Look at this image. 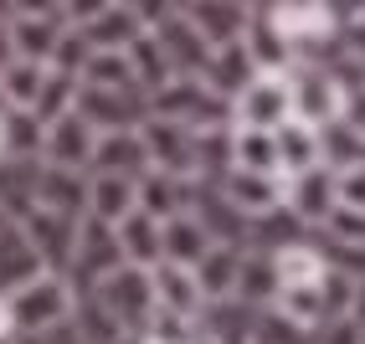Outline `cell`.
Here are the masks:
<instances>
[{
  "mask_svg": "<svg viewBox=\"0 0 365 344\" xmlns=\"http://www.w3.org/2000/svg\"><path fill=\"white\" fill-rule=\"evenodd\" d=\"M288 93H294V118L309 129H334V124H345V103H350V93L345 83L334 78L329 67L319 62H294L288 67Z\"/></svg>",
  "mask_w": 365,
  "mask_h": 344,
  "instance_id": "6da1fadb",
  "label": "cell"
},
{
  "mask_svg": "<svg viewBox=\"0 0 365 344\" xmlns=\"http://www.w3.org/2000/svg\"><path fill=\"white\" fill-rule=\"evenodd\" d=\"M150 118H170V124H185V129H232V103L216 98L201 78H175L170 88H160L150 98Z\"/></svg>",
  "mask_w": 365,
  "mask_h": 344,
  "instance_id": "7a4b0ae2",
  "label": "cell"
},
{
  "mask_svg": "<svg viewBox=\"0 0 365 344\" xmlns=\"http://www.w3.org/2000/svg\"><path fill=\"white\" fill-rule=\"evenodd\" d=\"M294 118V93H288V72H257L232 103V129L252 134H278Z\"/></svg>",
  "mask_w": 365,
  "mask_h": 344,
  "instance_id": "3957f363",
  "label": "cell"
},
{
  "mask_svg": "<svg viewBox=\"0 0 365 344\" xmlns=\"http://www.w3.org/2000/svg\"><path fill=\"white\" fill-rule=\"evenodd\" d=\"M72 308H78V293H72V283L62 273H46L36 278L31 288L11 293V318H16V334H41V329H57L72 318Z\"/></svg>",
  "mask_w": 365,
  "mask_h": 344,
  "instance_id": "277c9868",
  "label": "cell"
},
{
  "mask_svg": "<svg viewBox=\"0 0 365 344\" xmlns=\"http://www.w3.org/2000/svg\"><path fill=\"white\" fill-rule=\"evenodd\" d=\"M93 298H98L118 324H124V334H144L155 318V278L144 273V267H118V273H108L98 288H93Z\"/></svg>",
  "mask_w": 365,
  "mask_h": 344,
  "instance_id": "5b68a950",
  "label": "cell"
},
{
  "mask_svg": "<svg viewBox=\"0 0 365 344\" xmlns=\"http://www.w3.org/2000/svg\"><path fill=\"white\" fill-rule=\"evenodd\" d=\"M124 267V247H118V231L103 226V221H83V231H78V252H72V267H67V283L78 298H88L93 288H98L108 273H118Z\"/></svg>",
  "mask_w": 365,
  "mask_h": 344,
  "instance_id": "8992f818",
  "label": "cell"
},
{
  "mask_svg": "<svg viewBox=\"0 0 365 344\" xmlns=\"http://www.w3.org/2000/svg\"><path fill=\"white\" fill-rule=\"evenodd\" d=\"M62 36H67V11L62 6H11V46H16V62L52 67Z\"/></svg>",
  "mask_w": 365,
  "mask_h": 344,
  "instance_id": "52a82bcc",
  "label": "cell"
},
{
  "mask_svg": "<svg viewBox=\"0 0 365 344\" xmlns=\"http://www.w3.org/2000/svg\"><path fill=\"white\" fill-rule=\"evenodd\" d=\"M190 216L201 221V231L211 236V247H237V252H247L252 221L227 201V190L216 185V180H190Z\"/></svg>",
  "mask_w": 365,
  "mask_h": 344,
  "instance_id": "ba28073f",
  "label": "cell"
},
{
  "mask_svg": "<svg viewBox=\"0 0 365 344\" xmlns=\"http://www.w3.org/2000/svg\"><path fill=\"white\" fill-rule=\"evenodd\" d=\"M78 118H88L98 134H134L150 118V98L144 93H108V88H78Z\"/></svg>",
  "mask_w": 365,
  "mask_h": 344,
  "instance_id": "9c48e42d",
  "label": "cell"
},
{
  "mask_svg": "<svg viewBox=\"0 0 365 344\" xmlns=\"http://www.w3.org/2000/svg\"><path fill=\"white\" fill-rule=\"evenodd\" d=\"M144 155H150V170L175 180H196V129L170 124V118H144Z\"/></svg>",
  "mask_w": 365,
  "mask_h": 344,
  "instance_id": "30bf717a",
  "label": "cell"
},
{
  "mask_svg": "<svg viewBox=\"0 0 365 344\" xmlns=\"http://www.w3.org/2000/svg\"><path fill=\"white\" fill-rule=\"evenodd\" d=\"M180 16L201 31V41L211 52L247 41V26H252V6H242V0H185Z\"/></svg>",
  "mask_w": 365,
  "mask_h": 344,
  "instance_id": "8fae6325",
  "label": "cell"
},
{
  "mask_svg": "<svg viewBox=\"0 0 365 344\" xmlns=\"http://www.w3.org/2000/svg\"><path fill=\"white\" fill-rule=\"evenodd\" d=\"M93 155H98V129L88 118L67 113L57 124H46V144H41V165L52 170H78V175H93Z\"/></svg>",
  "mask_w": 365,
  "mask_h": 344,
  "instance_id": "7c38bea8",
  "label": "cell"
},
{
  "mask_svg": "<svg viewBox=\"0 0 365 344\" xmlns=\"http://www.w3.org/2000/svg\"><path fill=\"white\" fill-rule=\"evenodd\" d=\"M150 36L160 41V52H165V62H170V72H175V78H206V67H211L216 52L201 41V31L190 26L180 11H175V16H165Z\"/></svg>",
  "mask_w": 365,
  "mask_h": 344,
  "instance_id": "4fadbf2b",
  "label": "cell"
},
{
  "mask_svg": "<svg viewBox=\"0 0 365 344\" xmlns=\"http://www.w3.org/2000/svg\"><path fill=\"white\" fill-rule=\"evenodd\" d=\"M36 278H46V262L36 252V241L26 236V226L6 221V226H0V298L31 288Z\"/></svg>",
  "mask_w": 365,
  "mask_h": 344,
  "instance_id": "5bb4252c",
  "label": "cell"
},
{
  "mask_svg": "<svg viewBox=\"0 0 365 344\" xmlns=\"http://www.w3.org/2000/svg\"><path fill=\"white\" fill-rule=\"evenodd\" d=\"M26 236L36 241V252L46 262V273H62L67 278V267H72V252H78V231H83V221H72V216H57V211H31L26 221Z\"/></svg>",
  "mask_w": 365,
  "mask_h": 344,
  "instance_id": "9a60e30c",
  "label": "cell"
},
{
  "mask_svg": "<svg viewBox=\"0 0 365 344\" xmlns=\"http://www.w3.org/2000/svg\"><path fill=\"white\" fill-rule=\"evenodd\" d=\"M288 211H294L309 231H319L324 221L334 216V206H339V190H334V170L329 165H319V170H309V175H299V180H288V201H283Z\"/></svg>",
  "mask_w": 365,
  "mask_h": 344,
  "instance_id": "2e32d148",
  "label": "cell"
},
{
  "mask_svg": "<svg viewBox=\"0 0 365 344\" xmlns=\"http://www.w3.org/2000/svg\"><path fill=\"white\" fill-rule=\"evenodd\" d=\"M222 190H227V201L247 216V221L273 216V211H283V201H288V180H278V175H247V170H227Z\"/></svg>",
  "mask_w": 365,
  "mask_h": 344,
  "instance_id": "e0dca14e",
  "label": "cell"
},
{
  "mask_svg": "<svg viewBox=\"0 0 365 344\" xmlns=\"http://www.w3.org/2000/svg\"><path fill=\"white\" fill-rule=\"evenodd\" d=\"M273 144H278V175L283 180H299V175L324 165V134L299 124V118H288V124L273 134Z\"/></svg>",
  "mask_w": 365,
  "mask_h": 344,
  "instance_id": "ac0fdd59",
  "label": "cell"
},
{
  "mask_svg": "<svg viewBox=\"0 0 365 344\" xmlns=\"http://www.w3.org/2000/svg\"><path fill=\"white\" fill-rule=\"evenodd\" d=\"M88 185H93V175H78V170H52V165H41L36 211H57V216H72V221H88Z\"/></svg>",
  "mask_w": 365,
  "mask_h": 344,
  "instance_id": "d6986e66",
  "label": "cell"
},
{
  "mask_svg": "<svg viewBox=\"0 0 365 344\" xmlns=\"http://www.w3.org/2000/svg\"><path fill=\"white\" fill-rule=\"evenodd\" d=\"M83 36H88L93 52H129V46L144 36V21H139L134 6H124V0H108V6L83 26Z\"/></svg>",
  "mask_w": 365,
  "mask_h": 344,
  "instance_id": "ffe728a7",
  "label": "cell"
},
{
  "mask_svg": "<svg viewBox=\"0 0 365 344\" xmlns=\"http://www.w3.org/2000/svg\"><path fill=\"white\" fill-rule=\"evenodd\" d=\"M36 185H41V160H0V216L21 226L36 211Z\"/></svg>",
  "mask_w": 365,
  "mask_h": 344,
  "instance_id": "44dd1931",
  "label": "cell"
},
{
  "mask_svg": "<svg viewBox=\"0 0 365 344\" xmlns=\"http://www.w3.org/2000/svg\"><path fill=\"white\" fill-rule=\"evenodd\" d=\"M155 308H170V313H185V318H201L206 313V293L196 283V273L180 262H160L155 267Z\"/></svg>",
  "mask_w": 365,
  "mask_h": 344,
  "instance_id": "7402d4cb",
  "label": "cell"
},
{
  "mask_svg": "<svg viewBox=\"0 0 365 344\" xmlns=\"http://www.w3.org/2000/svg\"><path fill=\"white\" fill-rule=\"evenodd\" d=\"M93 175H118V180H144V175H150V155H144L139 129L134 134H98Z\"/></svg>",
  "mask_w": 365,
  "mask_h": 344,
  "instance_id": "603a6c76",
  "label": "cell"
},
{
  "mask_svg": "<svg viewBox=\"0 0 365 344\" xmlns=\"http://www.w3.org/2000/svg\"><path fill=\"white\" fill-rule=\"evenodd\" d=\"M118 247H124V262L129 267H144V273H155V267L165 262V226L155 216H144L134 211L129 221H118Z\"/></svg>",
  "mask_w": 365,
  "mask_h": 344,
  "instance_id": "cb8c5ba5",
  "label": "cell"
},
{
  "mask_svg": "<svg viewBox=\"0 0 365 344\" xmlns=\"http://www.w3.org/2000/svg\"><path fill=\"white\" fill-rule=\"evenodd\" d=\"M139 211V180H118V175H93L88 185V216L103 221V226H118Z\"/></svg>",
  "mask_w": 365,
  "mask_h": 344,
  "instance_id": "d4e9b609",
  "label": "cell"
},
{
  "mask_svg": "<svg viewBox=\"0 0 365 344\" xmlns=\"http://www.w3.org/2000/svg\"><path fill=\"white\" fill-rule=\"evenodd\" d=\"M139 211L155 216L160 226L165 221H175L190 211V180H175V175H160V170H150V175L139 180Z\"/></svg>",
  "mask_w": 365,
  "mask_h": 344,
  "instance_id": "484cf974",
  "label": "cell"
},
{
  "mask_svg": "<svg viewBox=\"0 0 365 344\" xmlns=\"http://www.w3.org/2000/svg\"><path fill=\"white\" fill-rule=\"evenodd\" d=\"M257 78V67H252V57H247V41H237V46H222V52L211 57V67H206V88L216 93V98H227V103H237L242 98V88H247Z\"/></svg>",
  "mask_w": 365,
  "mask_h": 344,
  "instance_id": "4316f807",
  "label": "cell"
},
{
  "mask_svg": "<svg viewBox=\"0 0 365 344\" xmlns=\"http://www.w3.org/2000/svg\"><path fill=\"white\" fill-rule=\"evenodd\" d=\"M46 78L52 67H36V62H11L0 72V103L11 113H36L41 108V93H46Z\"/></svg>",
  "mask_w": 365,
  "mask_h": 344,
  "instance_id": "83f0119b",
  "label": "cell"
},
{
  "mask_svg": "<svg viewBox=\"0 0 365 344\" xmlns=\"http://www.w3.org/2000/svg\"><path fill=\"white\" fill-rule=\"evenodd\" d=\"M252 324H257V308H247L242 298L206 303V313H201V334L216 344H252Z\"/></svg>",
  "mask_w": 365,
  "mask_h": 344,
  "instance_id": "f1b7e54d",
  "label": "cell"
},
{
  "mask_svg": "<svg viewBox=\"0 0 365 344\" xmlns=\"http://www.w3.org/2000/svg\"><path fill=\"white\" fill-rule=\"evenodd\" d=\"M247 57L257 72H288L299 57H294V46L283 41V31L267 21V11H252V26H247Z\"/></svg>",
  "mask_w": 365,
  "mask_h": 344,
  "instance_id": "f546056e",
  "label": "cell"
},
{
  "mask_svg": "<svg viewBox=\"0 0 365 344\" xmlns=\"http://www.w3.org/2000/svg\"><path fill=\"white\" fill-rule=\"evenodd\" d=\"M237 298L247 303V308H273L278 303V262L267 257V252H242Z\"/></svg>",
  "mask_w": 365,
  "mask_h": 344,
  "instance_id": "4dcf8cb0",
  "label": "cell"
},
{
  "mask_svg": "<svg viewBox=\"0 0 365 344\" xmlns=\"http://www.w3.org/2000/svg\"><path fill=\"white\" fill-rule=\"evenodd\" d=\"M237 278H242V252L237 247H211L196 267V283L206 293V303H222V298H237Z\"/></svg>",
  "mask_w": 365,
  "mask_h": 344,
  "instance_id": "1f68e13d",
  "label": "cell"
},
{
  "mask_svg": "<svg viewBox=\"0 0 365 344\" xmlns=\"http://www.w3.org/2000/svg\"><path fill=\"white\" fill-rule=\"evenodd\" d=\"M206 252H211V236L201 231V221L190 216V211L175 216V221H165V262H180V267L196 273Z\"/></svg>",
  "mask_w": 365,
  "mask_h": 344,
  "instance_id": "d6a6232c",
  "label": "cell"
},
{
  "mask_svg": "<svg viewBox=\"0 0 365 344\" xmlns=\"http://www.w3.org/2000/svg\"><path fill=\"white\" fill-rule=\"evenodd\" d=\"M273 262H278V293L283 288H319L329 278V267H324L319 247H314V236L299 241V247H288V252H278Z\"/></svg>",
  "mask_w": 365,
  "mask_h": 344,
  "instance_id": "836d02e7",
  "label": "cell"
},
{
  "mask_svg": "<svg viewBox=\"0 0 365 344\" xmlns=\"http://www.w3.org/2000/svg\"><path fill=\"white\" fill-rule=\"evenodd\" d=\"M232 170H247V175H278V144H273V134L232 129Z\"/></svg>",
  "mask_w": 365,
  "mask_h": 344,
  "instance_id": "e575fe53",
  "label": "cell"
},
{
  "mask_svg": "<svg viewBox=\"0 0 365 344\" xmlns=\"http://www.w3.org/2000/svg\"><path fill=\"white\" fill-rule=\"evenodd\" d=\"M83 83L88 88H108V93H144L139 78H134V67H129V52H93ZM144 98H150V93H144Z\"/></svg>",
  "mask_w": 365,
  "mask_h": 344,
  "instance_id": "d590c367",
  "label": "cell"
},
{
  "mask_svg": "<svg viewBox=\"0 0 365 344\" xmlns=\"http://www.w3.org/2000/svg\"><path fill=\"white\" fill-rule=\"evenodd\" d=\"M72 324H78V334H83V344H124V339H134V334H124V324L93 298H78V308H72Z\"/></svg>",
  "mask_w": 365,
  "mask_h": 344,
  "instance_id": "8d00e7d4",
  "label": "cell"
},
{
  "mask_svg": "<svg viewBox=\"0 0 365 344\" xmlns=\"http://www.w3.org/2000/svg\"><path fill=\"white\" fill-rule=\"evenodd\" d=\"M129 67H134V78H139V88L144 93H160V88H170V83H175V72H170V62H165V52H160V41L150 36V31H144L134 46H129Z\"/></svg>",
  "mask_w": 365,
  "mask_h": 344,
  "instance_id": "74e56055",
  "label": "cell"
},
{
  "mask_svg": "<svg viewBox=\"0 0 365 344\" xmlns=\"http://www.w3.org/2000/svg\"><path fill=\"white\" fill-rule=\"evenodd\" d=\"M46 124L36 113H11L6 108V160H41Z\"/></svg>",
  "mask_w": 365,
  "mask_h": 344,
  "instance_id": "f35d334b",
  "label": "cell"
},
{
  "mask_svg": "<svg viewBox=\"0 0 365 344\" xmlns=\"http://www.w3.org/2000/svg\"><path fill=\"white\" fill-rule=\"evenodd\" d=\"M252 344H314V334H309V329H299L294 318H283L278 308H257Z\"/></svg>",
  "mask_w": 365,
  "mask_h": 344,
  "instance_id": "ab89813d",
  "label": "cell"
},
{
  "mask_svg": "<svg viewBox=\"0 0 365 344\" xmlns=\"http://www.w3.org/2000/svg\"><path fill=\"white\" fill-rule=\"evenodd\" d=\"M144 339H155V344H196V339H201V318H185V313L155 308V318H150V329H144Z\"/></svg>",
  "mask_w": 365,
  "mask_h": 344,
  "instance_id": "60d3db41",
  "label": "cell"
},
{
  "mask_svg": "<svg viewBox=\"0 0 365 344\" xmlns=\"http://www.w3.org/2000/svg\"><path fill=\"white\" fill-rule=\"evenodd\" d=\"M324 241H339V247H365V216L350 206H334V216L319 226Z\"/></svg>",
  "mask_w": 365,
  "mask_h": 344,
  "instance_id": "b9f144b4",
  "label": "cell"
},
{
  "mask_svg": "<svg viewBox=\"0 0 365 344\" xmlns=\"http://www.w3.org/2000/svg\"><path fill=\"white\" fill-rule=\"evenodd\" d=\"M88 62H93V46H88V36L67 26V36H62V46H57L52 67H57V72H72V78H83V72H88Z\"/></svg>",
  "mask_w": 365,
  "mask_h": 344,
  "instance_id": "7bdbcfd3",
  "label": "cell"
},
{
  "mask_svg": "<svg viewBox=\"0 0 365 344\" xmlns=\"http://www.w3.org/2000/svg\"><path fill=\"white\" fill-rule=\"evenodd\" d=\"M334 190H339V206H350V211L365 216V160L334 170Z\"/></svg>",
  "mask_w": 365,
  "mask_h": 344,
  "instance_id": "ee69618b",
  "label": "cell"
},
{
  "mask_svg": "<svg viewBox=\"0 0 365 344\" xmlns=\"http://www.w3.org/2000/svg\"><path fill=\"white\" fill-rule=\"evenodd\" d=\"M365 329L355 324V318H339V324H324L319 334H314V344H360Z\"/></svg>",
  "mask_w": 365,
  "mask_h": 344,
  "instance_id": "f6af8a7d",
  "label": "cell"
},
{
  "mask_svg": "<svg viewBox=\"0 0 365 344\" xmlns=\"http://www.w3.org/2000/svg\"><path fill=\"white\" fill-rule=\"evenodd\" d=\"M16 344H83V334H78V324H57V329H41V334H16Z\"/></svg>",
  "mask_w": 365,
  "mask_h": 344,
  "instance_id": "bcb514c9",
  "label": "cell"
},
{
  "mask_svg": "<svg viewBox=\"0 0 365 344\" xmlns=\"http://www.w3.org/2000/svg\"><path fill=\"white\" fill-rule=\"evenodd\" d=\"M345 93H350V103H345V124L365 139V83H350Z\"/></svg>",
  "mask_w": 365,
  "mask_h": 344,
  "instance_id": "7dc6e473",
  "label": "cell"
},
{
  "mask_svg": "<svg viewBox=\"0 0 365 344\" xmlns=\"http://www.w3.org/2000/svg\"><path fill=\"white\" fill-rule=\"evenodd\" d=\"M16 62V46H11V6H0V72Z\"/></svg>",
  "mask_w": 365,
  "mask_h": 344,
  "instance_id": "c3c4849f",
  "label": "cell"
},
{
  "mask_svg": "<svg viewBox=\"0 0 365 344\" xmlns=\"http://www.w3.org/2000/svg\"><path fill=\"white\" fill-rule=\"evenodd\" d=\"M350 318L365 329V278H355V303H350Z\"/></svg>",
  "mask_w": 365,
  "mask_h": 344,
  "instance_id": "681fc988",
  "label": "cell"
},
{
  "mask_svg": "<svg viewBox=\"0 0 365 344\" xmlns=\"http://www.w3.org/2000/svg\"><path fill=\"white\" fill-rule=\"evenodd\" d=\"M0 339H16V318H11V298H0Z\"/></svg>",
  "mask_w": 365,
  "mask_h": 344,
  "instance_id": "f907efd6",
  "label": "cell"
},
{
  "mask_svg": "<svg viewBox=\"0 0 365 344\" xmlns=\"http://www.w3.org/2000/svg\"><path fill=\"white\" fill-rule=\"evenodd\" d=\"M0 160H6V108H0Z\"/></svg>",
  "mask_w": 365,
  "mask_h": 344,
  "instance_id": "816d5d0a",
  "label": "cell"
},
{
  "mask_svg": "<svg viewBox=\"0 0 365 344\" xmlns=\"http://www.w3.org/2000/svg\"><path fill=\"white\" fill-rule=\"evenodd\" d=\"M134 344H155V339H144V334H139V339H134Z\"/></svg>",
  "mask_w": 365,
  "mask_h": 344,
  "instance_id": "f5cc1de1",
  "label": "cell"
},
{
  "mask_svg": "<svg viewBox=\"0 0 365 344\" xmlns=\"http://www.w3.org/2000/svg\"><path fill=\"white\" fill-rule=\"evenodd\" d=\"M196 344H216V339H206V334H201V339H196Z\"/></svg>",
  "mask_w": 365,
  "mask_h": 344,
  "instance_id": "db71d44e",
  "label": "cell"
},
{
  "mask_svg": "<svg viewBox=\"0 0 365 344\" xmlns=\"http://www.w3.org/2000/svg\"><path fill=\"white\" fill-rule=\"evenodd\" d=\"M0 226H6V216H0Z\"/></svg>",
  "mask_w": 365,
  "mask_h": 344,
  "instance_id": "11a10c76",
  "label": "cell"
},
{
  "mask_svg": "<svg viewBox=\"0 0 365 344\" xmlns=\"http://www.w3.org/2000/svg\"><path fill=\"white\" fill-rule=\"evenodd\" d=\"M360 344H365V339H360Z\"/></svg>",
  "mask_w": 365,
  "mask_h": 344,
  "instance_id": "9f6ffc18",
  "label": "cell"
}]
</instances>
